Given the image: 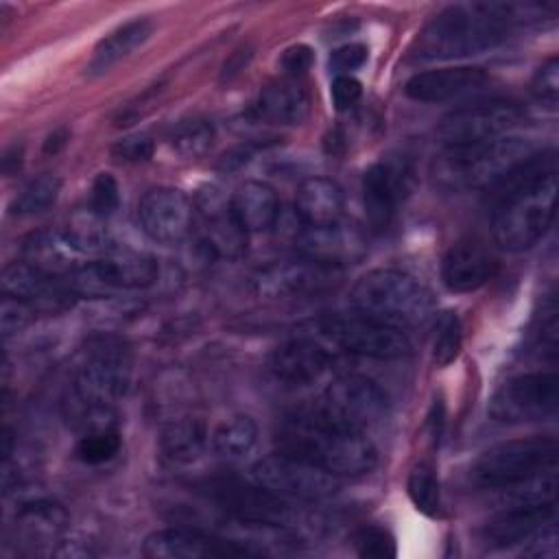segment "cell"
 I'll return each instance as SVG.
<instances>
[{
    "mask_svg": "<svg viewBox=\"0 0 559 559\" xmlns=\"http://www.w3.org/2000/svg\"><path fill=\"white\" fill-rule=\"evenodd\" d=\"M59 188L61 181L52 175H41L37 179H33L13 201L11 212L15 216H31V214H39L44 210H48L57 197H59Z\"/></svg>",
    "mask_w": 559,
    "mask_h": 559,
    "instance_id": "cell-36",
    "label": "cell"
},
{
    "mask_svg": "<svg viewBox=\"0 0 559 559\" xmlns=\"http://www.w3.org/2000/svg\"><path fill=\"white\" fill-rule=\"evenodd\" d=\"M229 210L247 234L266 231L280 218L277 194L264 181L240 183L229 199Z\"/></svg>",
    "mask_w": 559,
    "mask_h": 559,
    "instance_id": "cell-29",
    "label": "cell"
},
{
    "mask_svg": "<svg viewBox=\"0 0 559 559\" xmlns=\"http://www.w3.org/2000/svg\"><path fill=\"white\" fill-rule=\"evenodd\" d=\"M406 489H408V498L413 500L417 511H421L426 515L439 513L441 489H439V480H437L432 467H428L424 463L413 467V472L408 474Z\"/></svg>",
    "mask_w": 559,
    "mask_h": 559,
    "instance_id": "cell-38",
    "label": "cell"
},
{
    "mask_svg": "<svg viewBox=\"0 0 559 559\" xmlns=\"http://www.w3.org/2000/svg\"><path fill=\"white\" fill-rule=\"evenodd\" d=\"M151 31H153V24L144 17L131 20V22L118 26L116 31H111L94 48V55L87 63V74L100 76V74L109 72L118 61L127 59L135 48H140L148 39Z\"/></svg>",
    "mask_w": 559,
    "mask_h": 559,
    "instance_id": "cell-31",
    "label": "cell"
},
{
    "mask_svg": "<svg viewBox=\"0 0 559 559\" xmlns=\"http://www.w3.org/2000/svg\"><path fill=\"white\" fill-rule=\"evenodd\" d=\"M216 140V129L212 120L201 116H190L179 120L170 131V146L188 159L203 157Z\"/></svg>",
    "mask_w": 559,
    "mask_h": 559,
    "instance_id": "cell-35",
    "label": "cell"
},
{
    "mask_svg": "<svg viewBox=\"0 0 559 559\" xmlns=\"http://www.w3.org/2000/svg\"><path fill=\"white\" fill-rule=\"evenodd\" d=\"M120 205V188L118 181L109 173L96 175L92 183V194H90V207L98 212L100 216H109L118 210Z\"/></svg>",
    "mask_w": 559,
    "mask_h": 559,
    "instance_id": "cell-43",
    "label": "cell"
},
{
    "mask_svg": "<svg viewBox=\"0 0 559 559\" xmlns=\"http://www.w3.org/2000/svg\"><path fill=\"white\" fill-rule=\"evenodd\" d=\"M203 210V231L201 249L212 258H240L247 249V231L240 227L229 205L207 201L201 203Z\"/></svg>",
    "mask_w": 559,
    "mask_h": 559,
    "instance_id": "cell-28",
    "label": "cell"
},
{
    "mask_svg": "<svg viewBox=\"0 0 559 559\" xmlns=\"http://www.w3.org/2000/svg\"><path fill=\"white\" fill-rule=\"evenodd\" d=\"M258 441V426L249 415H231L212 432V448L218 456L240 459L253 450Z\"/></svg>",
    "mask_w": 559,
    "mask_h": 559,
    "instance_id": "cell-33",
    "label": "cell"
},
{
    "mask_svg": "<svg viewBox=\"0 0 559 559\" xmlns=\"http://www.w3.org/2000/svg\"><path fill=\"white\" fill-rule=\"evenodd\" d=\"M63 234L72 242V247L83 255L103 251L107 247L105 216L94 212L90 205L70 214Z\"/></svg>",
    "mask_w": 559,
    "mask_h": 559,
    "instance_id": "cell-34",
    "label": "cell"
},
{
    "mask_svg": "<svg viewBox=\"0 0 559 559\" xmlns=\"http://www.w3.org/2000/svg\"><path fill=\"white\" fill-rule=\"evenodd\" d=\"M522 120V109L513 100L491 98L472 103L445 114L437 127L443 146L472 144L504 135Z\"/></svg>",
    "mask_w": 559,
    "mask_h": 559,
    "instance_id": "cell-14",
    "label": "cell"
},
{
    "mask_svg": "<svg viewBox=\"0 0 559 559\" xmlns=\"http://www.w3.org/2000/svg\"><path fill=\"white\" fill-rule=\"evenodd\" d=\"M157 262L138 251H118L81 264L66 277L76 297H103L116 290L146 288L157 280Z\"/></svg>",
    "mask_w": 559,
    "mask_h": 559,
    "instance_id": "cell-8",
    "label": "cell"
},
{
    "mask_svg": "<svg viewBox=\"0 0 559 559\" xmlns=\"http://www.w3.org/2000/svg\"><path fill=\"white\" fill-rule=\"evenodd\" d=\"M367 61V48L362 44H345L336 48L330 57V68L338 74H349L352 70H358Z\"/></svg>",
    "mask_w": 559,
    "mask_h": 559,
    "instance_id": "cell-46",
    "label": "cell"
},
{
    "mask_svg": "<svg viewBox=\"0 0 559 559\" xmlns=\"http://www.w3.org/2000/svg\"><path fill=\"white\" fill-rule=\"evenodd\" d=\"M35 308L22 299H15L11 295H2L0 301V330L4 338L15 336L17 332H22L31 319H33Z\"/></svg>",
    "mask_w": 559,
    "mask_h": 559,
    "instance_id": "cell-41",
    "label": "cell"
},
{
    "mask_svg": "<svg viewBox=\"0 0 559 559\" xmlns=\"http://www.w3.org/2000/svg\"><path fill=\"white\" fill-rule=\"evenodd\" d=\"M343 190L328 177H308L297 186L295 214L304 227H321L341 221Z\"/></svg>",
    "mask_w": 559,
    "mask_h": 559,
    "instance_id": "cell-26",
    "label": "cell"
},
{
    "mask_svg": "<svg viewBox=\"0 0 559 559\" xmlns=\"http://www.w3.org/2000/svg\"><path fill=\"white\" fill-rule=\"evenodd\" d=\"M207 445V428L197 417H179L170 421L159 437L162 454L170 463H192L197 461Z\"/></svg>",
    "mask_w": 559,
    "mask_h": 559,
    "instance_id": "cell-32",
    "label": "cell"
},
{
    "mask_svg": "<svg viewBox=\"0 0 559 559\" xmlns=\"http://www.w3.org/2000/svg\"><path fill=\"white\" fill-rule=\"evenodd\" d=\"M142 555L148 559H218L249 555V548L197 528L175 526L153 531L142 544Z\"/></svg>",
    "mask_w": 559,
    "mask_h": 559,
    "instance_id": "cell-19",
    "label": "cell"
},
{
    "mask_svg": "<svg viewBox=\"0 0 559 559\" xmlns=\"http://www.w3.org/2000/svg\"><path fill=\"white\" fill-rule=\"evenodd\" d=\"M528 7L509 2L450 4L437 13L415 37L417 59H456L498 46L513 24L522 22Z\"/></svg>",
    "mask_w": 559,
    "mask_h": 559,
    "instance_id": "cell-2",
    "label": "cell"
},
{
    "mask_svg": "<svg viewBox=\"0 0 559 559\" xmlns=\"http://www.w3.org/2000/svg\"><path fill=\"white\" fill-rule=\"evenodd\" d=\"M555 467L557 441L552 437H526L485 450L472 465V478L480 487L511 489Z\"/></svg>",
    "mask_w": 559,
    "mask_h": 559,
    "instance_id": "cell-7",
    "label": "cell"
},
{
    "mask_svg": "<svg viewBox=\"0 0 559 559\" xmlns=\"http://www.w3.org/2000/svg\"><path fill=\"white\" fill-rule=\"evenodd\" d=\"M332 103L338 111H345L349 107H354L362 94V85L358 79H354L352 74H338L332 83Z\"/></svg>",
    "mask_w": 559,
    "mask_h": 559,
    "instance_id": "cell-47",
    "label": "cell"
},
{
    "mask_svg": "<svg viewBox=\"0 0 559 559\" xmlns=\"http://www.w3.org/2000/svg\"><path fill=\"white\" fill-rule=\"evenodd\" d=\"M533 155V144L515 135L445 146L432 164V177L441 188L454 192L493 188Z\"/></svg>",
    "mask_w": 559,
    "mask_h": 559,
    "instance_id": "cell-4",
    "label": "cell"
},
{
    "mask_svg": "<svg viewBox=\"0 0 559 559\" xmlns=\"http://www.w3.org/2000/svg\"><path fill=\"white\" fill-rule=\"evenodd\" d=\"M531 92L537 100H542L548 107L557 105L559 98V61L557 57H548L531 81Z\"/></svg>",
    "mask_w": 559,
    "mask_h": 559,
    "instance_id": "cell-42",
    "label": "cell"
},
{
    "mask_svg": "<svg viewBox=\"0 0 559 559\" xmlns=\"http://www.w3.org/2000/svg\"><path fill=\"white\" fill-rule=\"evenodd\" d=\"M352 544L358 557L365 559H391L397 555L395 539L380 526H362L352 535Z\"/></svg>",
    "mask_w": 559,
    "mask_h": 559,
    "instance_id": "cell-40",
    "label": "cell"
},
{
    "mask_svg": "<svg viewBox=\"0 0 559 559\" xmlns=\"http://www.w3.org/2000/svg\"><path fill=\"white\" fill-rule=\"evenodd\" d=\"M341 269L319 264L304 255L293 260H277L262 266L253 275V290L262 299H299L328 290Z\"/></svg>",
    "mask_w": 559,
    "mask_h": 559,
    "instance_id": "cell-16",
    "label": "cell"
},
{
    "mask_svg": "<svg viewBox=\"0 0 559 559\" xmlns=\"http://www.w3.org/2000/svg\"><path fill=\"white\" fill-rule=\"evenodd\" d=\"M66 140H68V131H66V129H57L55 133L48 135L44 151H46V153H57V151L66 144Z\"/></svg>",
    "mask_w": 559,
    "mask_h": 559,
    "instance_id": "cell-49",
    "label": "cell"
},
{
    "mask_svg": "<svg viewBox=\"0 0 559 559\" xmlns=\"http://www.w3.org/2000/svg\"><path fill=\"white\" fill-rule=\"evenodd\" d=\"M559 402V378L552 371H531L504 382L489 400V415L500 424H524L550 417Z\"/></svg>",
    "mask_w": 559,
    "mask_h": 559,
    "instance_id": "cell-11",
    "label": "cell"
},
{
    "mask_svg": "<svg viewBox=\"0 0 559 559\" xmlns=\"http://www.w3.org/2000/svg\"><path fill=\"white\" fill-rule=\"evenodd\" d=\"M328 362L330 356L321 343L310 336H295L275 347L271 356V371L277 380L301 386L319 380L328 369Z\"/></svg>",
    "mask_w": 559,
    "mask_h": 559,
    "instance_id": "cell-25",
    "label": "cell"
},
{
    "mask_svg": "<svg viewBox=\"0 0 559 559\" xmlns=\"http://www.w3.org/2000/svg\"><path fill=\"white\" fill-rule=\"evenodd\" d=\"M203 489L212 502L245 524L290 526L297 518L286 498L273 493L255 480L249 485L234 476H218L207 480Z\"/></svg>",
    "mask_w": 559,
    "mask_h": 559,
    "instance_id": "cell-9",
    "label": "cell"
},
{
    "mask_svg": "<svg viewBox=\"0 0 559 559\" xmlns=\"http://www.w3.org/2000/svg\"><path fill=\"white\" fill-rule=\"evenodd\" d=\"M120 435L114 428H98V430H87L76 443V456L79 461L87 465H100L111 461L118 450H120Z\"/></svg>",
    "mask_w": 559,
    "mask_h": 559,
    "instance_id": "cell-37",
    "label": "cell"
},
{
    "mask_svg": "<svg viewBox=\"0 0 559 559\" xmlns=\"http://www.w3.org/2000/svg\"><path fill=\"white\" fill-rule=\"evenodd\" d=\"M81 255L66 234L57 231H35L22 245V260L26 264L59 280H66L81 266Z\"/></svg>",
    "mask_w": 559,
    "mask_h": 559,
    "instance_id": "cell-27",
    "label": "cell"
},
{
    "mask_svg": "<svg viewBox=\"0 0 559 559\" xmlns=\"http://www.w3.org/2000/svg\"><path fill=\"white\" fill-rule=\"evenodd\" d=\"M153 140L144 133H138V135H129V138H122L114 148V157L122 159V162H146L151 159L153 155Z\"/></svg>",
    "mask_w": 559,
    "mask_h": 559,
    "instance_id": "cell-44",
    "label": "cell"
},
{
    "mask_svg": "<svg viewBox=\"0 0 559 559\" xmlns=\"http://www.w3.org/2000/svg\"><path fill=\"white\" fill-rule=\"evenodd\" d=\"M461 321L456 317V312H443L437 319V334H435V343H432V356L435 362L439 367L450 365L459 352H461Z\"/></svg>",
    "mask_w": 559,
    "mask_h": 559,
    "instance_id": "cell-39",
    "label": "cell"
},
{
    "mask_svg": "<svg viewBox=\"0 0 559 559\" xmlns=\"http://www.w3.org/2000/svg\"><path fill=\"white\" fill-rule=\"evenodd\" d=\"M310 100L297 79H277L262 87L255 114L273 124H299L306 120Z\"/></svg>",
    "mask_w": 559,
    "mask_h": 559,
    "instance_id": "cell-30",
    "label": "cell"
},
{
    "mask_svg": "<svg viewBox=\"0 0 559 559\" xmlns=\"http://www.w3.org/2000/svg\"><path fill=\"white\" fill-rule=\"evenodd\" d=\"M68 511L55 500H33L15 513V537L26 552H52L68 531Z\"/></svg>",
    "mask_w": 559,
    "mask_h": 559,
    "instance_id": "cell-22",
    "label": "cell"
},
{
    "mask_svg": "<svg viewBox=\"0 0 559 559\" xmlns=\"http://www.w3.org/2000/svg\"><path fill=\"white\" fill-rule=\"evenodd\" d=\"M299 255L325 266L343 269L367 253V238L354 223L336 221L321 227H304L295 234Z\"/></svg>",
    "mask_w": 559,
    "mask_h": 559,
    "instance_id": "cell-18",
    "label": "cell"
},
{
    "mask_svg": "<svg viewBox=\"0 0 559 559\" xmlns=\"http://www.w3.org/2000/svg\"><path fill=\"white\" fill-rule=\"evenodd\" d=\"M2 295L31 304L35 310H63L74 301V290L66 280L50 277L31 264L15 262L2 271Z\"/></svg>",
    "mask_w": 559,
    "mask_h": 559,
    "instance_id": "cell-20",
    "label": "cell"
},
{
    "mask_svg": "<svg viewBox=\"0 0 559 559\" xmlns=\"http://www.w3.org/2000/svg\"><path fill=\"white\" fill-rule=\"evenodd\" d=\"M526 542L531 546L524 550V555H528V557H555L557 555V528H555V522L542 526Z\"/></svg>",
    "mask_w": 559,
    "mask_h": 559,
    "instance_id": "cell-48",
    "label": "cell"
},
{
    "mask_svg": "<svg viewBox=\"0 0 559 559\" xmlns=\"http://www.w3.org/2000/svg\"><path fill=\"white\" fill-rule=\"evenodd\" d=\"M133 354L124 338L92 336L81 349L72 380L74 400L92 406H111L131 386Z\"/></svg>",
    "mask_w": 559,
    "mask_h": 559,
    "instance_id": "cell-6",
    "label": "cell"
},
{
    "mask_svg": "<svg viewBox=\"0 0 559 559\" xmlns=\"http://www.w3.org/2000/svg\"><path fill=\"white\" fill-rule=\"evenodd\" d=\"M275 439L282 452L306 459L332 476H362L378 463V452L365 432L338 426L321 411L286 415Z\"/></svg>",
    "mask_w": 559,
    "mask_h": 559,
    "instance_id": "cell-3",
    "label": "cell"
},
{
    "mask_svg": "<svg viewBox=\"0 0 559 559\" xmlns=\"http://www.w3.org/2000/svg\"><path fill=\"white\" fill-rule=\"evenodd\" d=\"M487 83V72L476 66H452L417 72L406 81V96L419 103H443L469 94Z\"/></svg>",
    "mask_w": 559,
    "mask_h": 559,
    "instance_id": "cell-23",
    "label": "cell"
},
{
    "mask_svg": "<svg viewBox=\"0 0 559 559\" xmlns=\"http://www.w3.org/2000/svg\"><path fill=\"white\" fill-rule=\"evenodd\" d=\"M349 301L358 314L397 330L426 323L435 308L430 290L397 269H373L365 273L354 284Z\"/></svg>",
    "mask_w": 559,
    "mask_h": 559,
    "instance_id": "cell-5",
    "label": "cell"
},
{
    "mask_svg": "<svg viewBox=\"0 0 559 559\" xmlns=\"http://www.w3.org/2000/svg\"><path fill=\"white\" fill-rule=\"evenodd\" d=\"M496 258L478 240L454 242L441 264L443 284L454 293H472L487 284L496 273Z\"/></svg>",
    "mask_w": 559,
    "mask_h": 559,
    "instance_id": "cell-24",
    "label": "cell"
},
{
    "mask_svg": "<svg viewBox=\"0 0 559 559\" xmlns=\"http://www.w3.org/2000/svg\"><path fill=\"white\" fill-rule=\"evenodd\" d=\"M386 408V393L373 380L347 373L325 389L319 411L338 426L365 432L384 419Z\"/></svg>",
    "mask_w": 559,
    "mask_h": 559,
    "instance_id": "cell-13",
    "label": "cell"
},
{
    "mask_svg": "<svg viewBox=\"0 0 559 559\" xmlns=\"http://www.w3.org/2000/svg\"><path fill=\"white\" fill-rule=\"evenodd\" d=\"M491 234L502 251L520 253L537 245L555 218L557 168L552 153L533 155L493 188Z\"/></svg>",
    "mask_w": 559,
    "mask_h": 559,
    "instance_id": "cell-1",
    "label": "cell"
},
{
    "mask_svg": "<svg viewBox=\"0 0 559 559\" xmlns=\"http://www.w3.org/2000/svg\"><path fill=\"white\" fill-rule=\"evenodd\" d=\"M138 221L151 240L175 245L190 234L194 223V205L177 188H151L138 203Z\"/></svg>",
    "mask_w": 559,
    "mask_h": 559,
    "instance_id": "cell-17",
    "label": "cell"
},
{
    "mask_svg": "<svg viewBox=\"0 0 559 559\" xmlns=\"http://www.w3.org/2000/svg\"><path fill=\"white\" fill-rule=\"evenodd\" d=\"M317 330L332 345L356 356L393 360L411 352V341L402 330L367 319L362 314L328 317L319 321Z\"/></svg>",
    "mask_w": 559,
    "mask_h": 559,
    "instance_id": "cell-12",
    "label": "cell"
},
{
    "mask_svg": "<svg viewBox=\"0 0 559 559\" xmlns=\"http://www.w3.org/2000/svg\"><path fill=\"white\" fill-rule=\"evenodd\" d=\"M251 478L282 498L325 500L338 491L336 476L282 450L255 461Z\"/></svg>",
    "mask_w": 559,
    "mask_h": 559,
    "instance_id": "cell-10",
    "label": "cell"
},
{
    "mask_svg": "<svg viewBox=\"0 0 559 559\" xmlns=\"http://www.w3.org/2000/svg\"><path fill=\"white\" fill-rule=\"evenodd\" d=\"M415 170L408 157L389 155L371 164L362 175V203L373 229H386L397 205L411 194Z\"/></svg>",
    "mask_w": 559,
    "mask_h": 559,
    "instance_id": "cell-15",
    "label": "cell"
},
{
    "mask_svg": "<svg viewBox=\"0 0 559 559\" xmlns=\"http://www.w3.org/2000/svg\"><path fill=\"white\" fill-rule=\"evenodd\" d=\"M557 509L550 502H509L483 528V539L489 548H507L526 542L542 526L555 522Z\"/></svg>",
    "mask_w": 559,
    "mask_h": 559,
    "instance_id": "cell-21",
    "label": "cell"
},
{
    "mask_svg": "<svg viewBox=\"0 0 559 559\" xmlns=\"http://www.w3.org/2000/svg\"><path fill=\"white\" fill-rule=\"evenodd\" d=\"M312 61H314L312 48L306 46V44H295V46H290V48L284 50L280 63H282L284 76H288V79H299L301 74H306V72L310 70Z\"/></svg>",
    "mask_w": 559,
    "mask_h": 559,
    "instance_id": "cell-45",
    "label": "cell"
}]
</instances>
